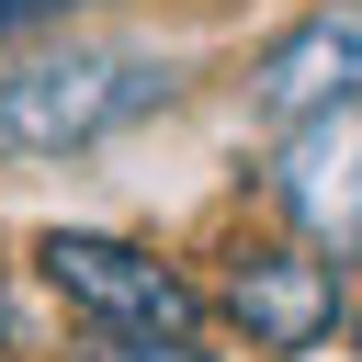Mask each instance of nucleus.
<instances>
[{
  "label": "nucleus",
  "mask_w": 362,
  "mask_h": 362,
  "mask_svg": "<svg viewBox=\"0 0 362 362\" xmlns=\"http://www.w3.org/2000/svg\"><path fill=\"white\" fill-rule=\"evenodd\" d=\"M181 90L170 57L147 45H23L0 57V158H68Z\"/></svg>",
  "instance_id": "1"
},
{
  "label": "nucleus",
  "mask_w": 362,
  "mask_h": 362,
  "mask_svg": "<svg viewBox=\"0 0 362 362\" xmlns=\"http://www.w3.org/2000/svg\"><path fill=\"white\" fill-rule=\"evenodd\" d=\"M34 260H45V283H57L68 305H90L113 339H181V328H192V305H204V294H192L158 249L102 238V226H57Z\"/></svg>",
  "instance_id": "2"
},
{
  "label": "nucleus",
  "mask_w": 362,
  "mask_h": 362,
  "mask_svg": "<svg viewBox=\"0 0 362 362\" xmlns=\"http://www.w3.org/2000/svg\"><path fill=\"white\" fill-rule=\"evenodd\" d=\"M272 192H283V215H294L328 260H362V102L305 113V124L283 136V158H272Z\"/></svg>",
  "instance_id": "3"
},
{
  "label": "nucleus",
  "mask_w": 362,
  "mask_h": 362,
  "mask_svg": "<svg viewBox=\"0 0 362 362\" xmlns=\"http://www.w3.org/2000/svg\"><path fill=\"white\" fill-rule=\"evenodd\" d=\"M226 317L249 328V351H317L339 328V272L283 238H249V249H226Z\"/></svg>",
  "instance_id": "4"
},
{
  "label": "nucleus",
  "mask_w": 362,
  "mask_h": 362,
  "mask_svg": "<svg viewBox=\"0 0 362 362\" xmlns=\"http://www.w3.org/2000/svg\"><path fill=\"white\" fill-rule=\"evenodd\" d=\"M249 90H260V113H283V124H305V113H328V102H362V0H317L294 34H272Z\"/></svg>",
  "instance_id": "5"
},
{
  "label": "nucleus",
  "mask_w": 362,
  "mask_h": 362,
  "mask_svg": "<svg viewBox=\"0 0 362 362\" xmlns=\"http://www.w3.org/2000/svg\"><path fill=\"white\" fill-rule=\"evenodd\" d=\"M68 11H90V0H0V45L34 34V23H68Z\"/></svg>",
  "instance_id": "6"
},
{
  "label": "nucleus",
  "mask_w": 362,
  "mask_h": 362,
  "mask_svg": "<svg viewBox=\"0 0 362 362\" xmlns=\"http://www.w3.org/2000/svg\"><path fill=\"white\" fill-rule=\"evenodd\" d=\"M113 362H215V351H192V339H113Z\"/></svg>",
  "instance_id": "7"
}]
</instances>
